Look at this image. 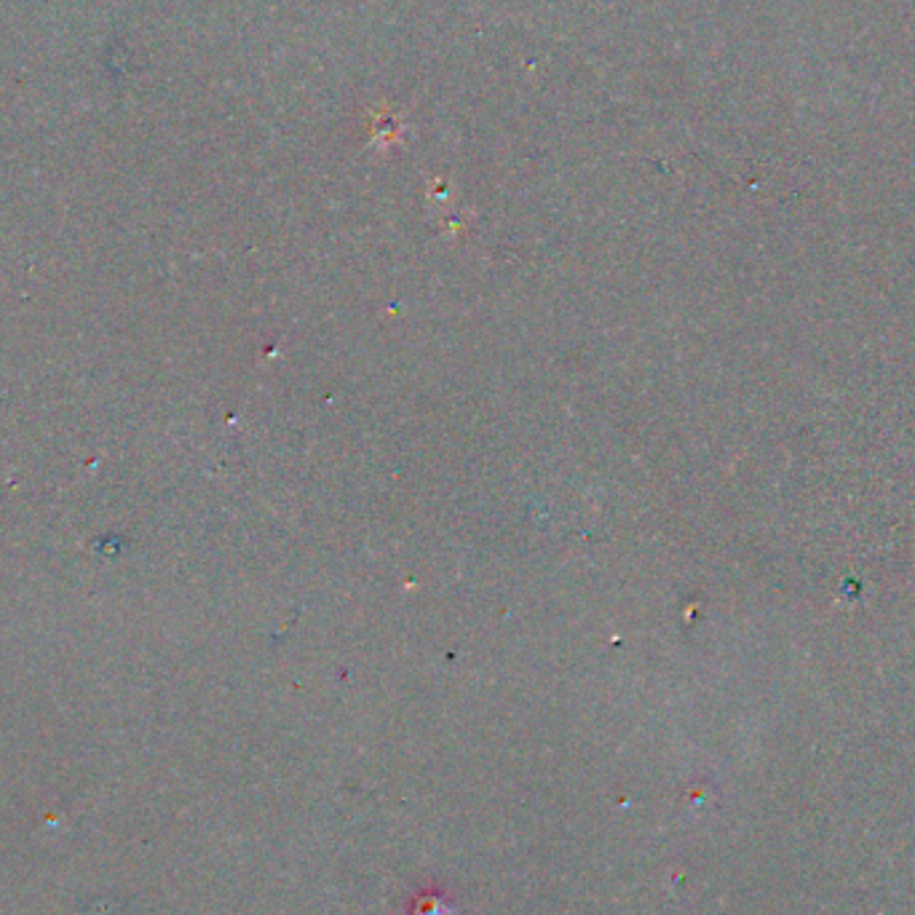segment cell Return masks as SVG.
I'll return each mask as SVG.
<instances>
[{
    "label": "cell",
    "instance_id": "cell-1",
    "mask_svg": "<svg viewBox=\"0 0 915 915\" xmlns=\"http://www.w3.org/2000/svg\"><path fill=\"white\" fill-rule=\"evenodd\" d=\"M453 902L440 891H423L410 902V915H453Z\"/></svg>",
    "mask_w": 915,
    "mask_h": 915
}]
</instances>
